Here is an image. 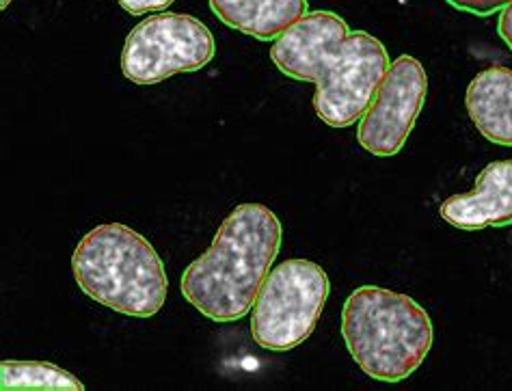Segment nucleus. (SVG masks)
<instances>
[{
    "instance_id": "nucleus-15",
    "label": "nucleus",
    "mask_w": 512,
    "mask_h": 391,
    "mask_svg": "<svg viewBox=\"0 0 512 391\" xmlns=\"http://www.w3.org/2000/svg\"><path fill=\"white\" fill-rule=\"evenodd\" d=\"M9 3H11V0H0V7L7 9V7H9Z\"/></svg>"
},
{
    "instance_id": "nucleus-13",
    "label": "nucleus",
    "mask_w": 512,
    "mask_h": 391,
    "mask_svg": "<svg viewBox=\"0 0 512 391\" xmlns=\"http://www.w3.org/2000/svg\"><path fill=\"white\" fill-rule=\"evenodd\" d=\"M117 3L132 16H145L150 11H165L175 0H117Z\"/></svg>"
},
{
    "instance_id": "nucleus-14",
    "label": "nucleus",
    "mask_w": 512,
    "mask_h": 391,
    "mask_svg": "<svg viewBox=\"0 0 512 391\" xmlns=\"http://www.w3.org/2000/svg\"><path fill=\"white\" fill-rule=\"evenodd\" d=\"M497 31H500V37L508 44V48L512 50V5H508L502 13L500 20H497Z\"/></svg>"
},
{
    "instance_id": "nucleus-7",
    "label": "nucleus",
    "mask_w": 512,
    "mask_h": 391,
    "mask_svg": "<svg viewBox=\"0 0 512 391\" xmlns=\"http://www.w3.org/2000/svg\"><path fill=\"white\" fill-rule=\"evenodd\" d=\"M428 93L424 65L409 57H398L381 80L368 111L359 119L357 141L376 158L396 156L415 128Z\"/></svg>"
},
{
    "instance_id": "nucleus-10",
    "label": "nucleus",
    "mask_w": 512,
    "mask_h": 391,
    "mask_svg": "<svg viewBox=\"0 0 512 391\" xmlns=\"http://www.w3.org/2000/svg\"><path fill=\"white\" fill-rule=\"evenodd\" d=\"M210 9L225 26L260 42H271L305 18L307 0H210Z\"/></svg>"
},
{
    "instance_id": "nucleus-6",
    "label": "nucleus",
    "mask_w": 512,
    "mask_h": 391,
    "mask_svg": "<svg viewBox=\"0 0 512 391\" xmlns=\"http://www.w3.org/2000/svg\"><path fill=\"white\" fill-rule=\"evenodd\" d=\"M217 52L208 26L186 13L163 11L145 18L126 37L121 52V72L134 85L150 87L163 80L197 72Z\"/></svg>"
},
{
    "instance_id": "nucleus-8",
    "label": "nucleus",
    "mask_w": 512,
    "mask_h": 391,
    "mask_svg": "<svg viewBox=\"0 0 512 391\" xmlns=\"http://www.w3.org/2000/svg\"><path fill=\"white\" fill-rule=\"evenodd\" d=\"M441 219L456 229L478 232L484 227L512 225V160H495L465 195H452L439 206Z\"/></svg>"
},
{
    "instance_id": "nucleus-11",
    "label": "nucleus",
    "mask_w": 512,
    "mask_h": 391,
    "mask_svg": "<svg viewBox=\"0 0 512 391\" xmlns=\"http://www.w3.org/2000/svg\"><path fill=\"white\" fill-rule=\"evenodd\" d=\"M3 391H83L72 372L48 361H3L0 363Z\"/></svg>"
},
{
    "instance_id": "nucleus-9",
    "label": "nucleus",
    "mask_w": 512,
    "mask_h": 391,
    "mask_svg": "<svg viewBox=\"0 0 512 391\" xmlns=\"http://www.w3.org/2000/svg\"><path fill=\"white\" fill-rule=\"evenodd\" d=\"M465 106L484 139L512 147V70L502 65L482 70L467 87Z\"/></svg>"
},
{
    "instance_id": "nucleus-4",
    "label": "nucleus",
    "mask_w": 512,
    "mask_h": 391,
    "mask_svg": "<svg viewBox=\"0 0 512 391\" xmlns=\"http://www.w3.org/2000/svg\"><path fill=\"white\" fill-rule=\"evenodd\" d=\"M78 288L91 301L132 318H152L167 301V271L152 242L132 227L104 223L72 255Z\"/></svg>"
},
{
    "instance_id": "nucleus-2",
    "label": "nucleus",
    "mask_w": 512,
    "mask_h": 391,
    "mask_svg": "<svg viewBox=\"0 0 512 391\" xmlns=\"http://www.w3.org/2000/svg\"><path fill=\"white\" fill-rule=\"evenodd\" d=\"M284 229L262 204L236 206L206 253L186 266L184 299L212 322L245 318L281 249Z\"/></svg>"
},
{
    "instance_id": "nucleus-12",
    "label": "nucleus",
    "mask_w": 512,
    "mask_h": 391,
    "mask_svg": "<svg viewBox=\"0 0 512 391\" xmlns=\"http://www.w3.org/2000/svg\"><path fill=\"white\" fill-rule=\"evenodd\" d=\"M448 3L461 11L474 13V16H493L512 5V0H448Z\"/></svg>"
},
{
    "instance_id": "nucleus-1",
    "label": "nucleus",
    "mask_w": 512,
    "mask_h": 391,
    "mask_svg": "<svg viewBox=\"0 0 512 391\" xmlns=\"http://www.w3.org/2000/svg\"><path fill=\"white\" fill-rule=\"evenodd\" d=\"M271 59L284 76L316 85V115L331 128L363 117L392 65L379 39L350 31L333 11H309L275 39Z\"/></svg>"
},
{
    "instance_id": "nucleus-3",
    "label": "nucleus",
    "mask_w": 512,
    "mask_h": 391,
    "mask_svg": "<svg viewBox=\"0 0 512 391\" xmlns=\"http://www.w3.org/2000/svg\"><path fill=\"white\" fill-rule=\"evenodd\" d=\"M342 337L370 379L400 383L422 366L435 331L426 309L409 294L361 286L344 303Z\"/></svg>"
},
{
    "instance_id": "nucleus-5",
    "label": "nucleus",
    "mask_w": 512,
    "mask_h": 391,
    "mask_svg": "<svg viewBox=\"0 0 512 391\" xmlns=\"http://www.w3.org/2000/svg\"><path fill=\"white\" fill-rule=\"evenodd\" d=\"M331 281L312 260H286L264 279L251 307L255 344L273 353H288L314 333L327 305Z\"/></svg>"
}]
</instances>
